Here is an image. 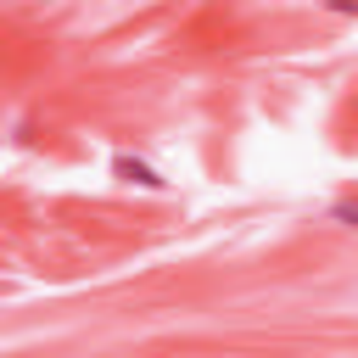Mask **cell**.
I'll use <instances>...</instances> for the list:
<instances>
[{"label": "cell", "mask_w": 358, "mask_h": 358, "mask_svg": "<svg viewBox=\"0 0 358 358\" xmlns=\"http://www.w3.org/2000/svg\"><path fill=\"white\" fill-rule=\"evenodd\" d=\"M112 173H117V179H129V185H145V190H162V179H157V168H145V162H134V157H117V162H112Z\"/></svg>", "instance_id": "cell-1"}, {"label": "cell", "mask_w": 358, "mask_h": 358, "mask_svg": "<svg viewBox=\"0 0 358 358\" xmlns=\"http://www.w3.org/2000/svg\"><path fill=\"white\" fill-rule=\"evenodd\" d=\"M330 218H336V224H347V229H358V201H336V207H330Z\"/></svg>", "instance_id": "cell-2"}, {"label": "cell", "mask_w": 358, "mask_h": 358, "mask_svg": "<svg viewBox=\"0 0 358 358\" xmlns=\"http://www.w3.org/2000/svg\"><path fill=\"white\" fill-rule=\"evenodd\" d=\"M324 6H330V11H341V17H352V11H358V0H324Z\"/></svg>", "instance_id": "cell-3"}]
</instances>
